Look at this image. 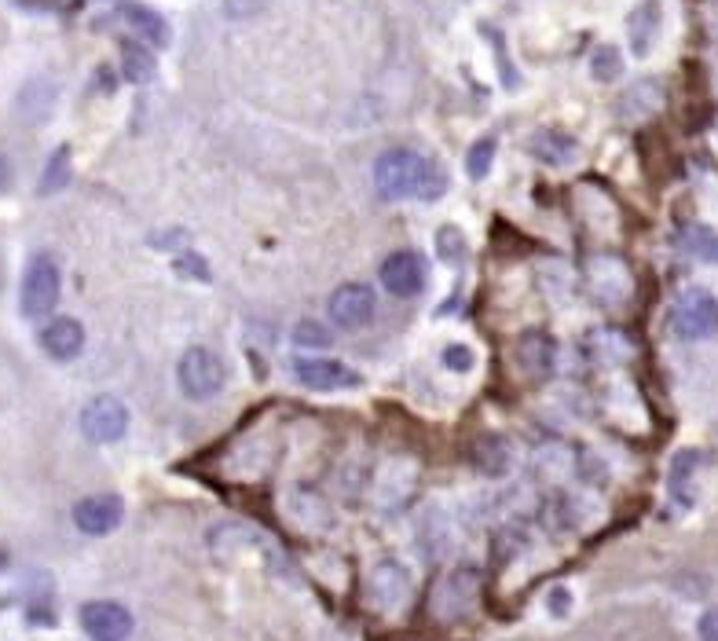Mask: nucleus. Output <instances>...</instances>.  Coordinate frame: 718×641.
<instances>
[{
  "label": "nucleus",
  "instance_id": "1",
  "mask_svg": "<svg viewBox=\"0 0 718 641\" xmlns=\"http://www.w3.org/2000/svg\"><path fill=\"white\" fill-rule=\"evenodd\" d=\"M374 188L385 199L437 202L440 194H448L451 180L437 158L422 155L415 147H393L374 161Z\"/></svg>",
  "mask_w": 718,
  "mask_h": 641
},
{
  "label": "nucleus",
  "instance_id": "2",
  "mask_svg": "<svg viewBox=\"0 0 718 641\" xmlns=\"http://www.w3.org/2000/svg\"><path fill=\"white\" fill-rule=\"evenodd\" d=\"M63 293V271L56 265V257L37 254L30 260L26 275H23V290H19V308H23L26 319H45V315L56 312Z\"/></svg>",
  "mask_w": 718,
  "mask_h": 641
},
{
  "label": "nucleus",
  "instance_id": "3",
  "mask_svg": "<svg viewBox=\"0 0 718 641\" xmlns=\"http://www.w3.org/2000/svg\"><path fill=\"white\" fill-rule=\"evenodd\" d=\"M177 382L183 389V396L191 400H210L224 389L227 382V371H224V360L216 356L213 349H202V345H194L180 356L177 363Z\"/></svg>",
  "mask_w": 718,
  "mask_h": 641
},
{
  "label": "nucleus",
  "instance_id": "4",
  "mask_svg": "<svg viewBox=\"0 0 718 641\" xmlns=\"http://www.w3.org/2000/svg\"><path fill=\"white\" fill-rule=\"evenodd\" d=\"M671 330L685 341L711 338L718 330V297L711 290H685L671 308Z\"/></svg>",
  "mask_w": 718,
  "mask_h": 641
},
{
  "label": "nucleus",
  "instance_id": "5",
  "mask_svg": "<svg viewBox=\"0 0 718 641\" xmlns=\"http://www.w3.org/2000/svg\"><path fill=\"white\" fill-rule=\"evenodd\" d=\"M326 312H330L334 327L359 330V327H367V323L374 319L378 297H374V290L367 286V282H345V286H337L330 293V301H326Z\"/></svg>",
  "mask_w": 718,
  "mask_h": 641
},
{
  "label": "nucleus",
  "instance_id": "6",
  "mask_svg": "<svg viewBox=\"0 0 718 641\" xmlns=\"http://www.w3.org/2000/svg\"><path fill=\"white\" fill-rule=\"evenodd\" d=\"M128 429V407L117 396H96L81 411V432L92 443H117Z\"/></svg>",
  "mask_w": 718,
  "mask_h": 641
},
{
  "label": "nucleus",
  "instance_id": "7",
  "mask_svg": "<svg viewBox=\"0 0 718 641\" xmlns=\"http://www.w3.org/2000/svg\"><path fill=\"white\" fill-rule=\"evenodd\" d=\"M426 260L418 254H411V249H396V254H389L382 260V268H378V279H382V286L393 293V297H418L422 290H426Z\"/></svg>",
  "mask_w": 718,
  "mask_h": 641
},
{
  "label": "nucleus",
  "instance_id": "8",
  "mask_svg": "<svg viewBox=\"0 0 718 641\" xmlns=\"http://www.w3.org/2000/svg\"><path fill=\"white\" fill-rule=\"evenodd\" d=\"M81 627L92 641H125L133 634V612L117 601H89L81 608Z\"/></svg>",
  "mask_w": 718,
  "mask_h": 641
},
{
  "label": "nucleus",
  "instance_id": "9",
  "mask_svg": "<svg viewBox=\"0 0 718 641\" xmlns=\"http://www.w3.org/2000/svg\"><path fill=\"white\" fill-rule=\"evenodd\" d=\"M122 520H125V503L117 495H89L74 506V525L85 536H111Z\"/></svg>",
  "mask_w": 718,
  "mask_h": 641
},
{
  "label": "nucleus",
  "instance_id": "10",
  "mask_svg": "<svg viewBox=\"0 0 718 641\" xmlns=\"http://www.w3.org/2000/svg\"><path fill=\"white\" fill-rule=\"evenodd\" d=\"M293 374L304 389H315V393H337V389L359 385V374L341 360H298Z\"/></svg>",
  "mask_w": 718,
  "mask_h": 641
},
{
  "label": "nucleus",
  "instance_id": "11",
  "mask_svg": "<svg viewBox=\"0 0 718 641\" xmlns=\"http://www.w3.org/2000/svg\"><path fill=\"white\" fill-rule=\"evenodd\" d=\"M41 349L59 363L78 360L85 349V327L78 319H70V315H59V319H52L48 327L41 330Z\"/></svg>",
  "mask_w": 718,
  "mask_h": 641
},
{
  "label": "nucleus",
  "instance_id": "12",
  "mask_svg": "<svg viewBox=\"0 0 718 641\" xmlns=\"http://www.w3.org/2000/svg\"><path fill=\"white\" fill-rule=\"evenodd\" d=\"M517 367L525 371L528 378H547L553 371V356H558V349H553V338L550 334H542V330H528L525 338L517 341Z\"/></svg>",
  "mask_w": 718,
  "mask_h": 641
},
{
  "label": "nucleus",
  "instance_id": "13",
  "mask_svg": "<svg viewBox=\"0 0 718 641\" xmlns=\"http://www.w3.org/2000/svg\"><path fill=\"white\" fill-rule=\"evenodd\" d=\"M531 155H536L542 166H572L575 155H580V144L569 136V133H558V128H539L536 136H531Z\"/></svg>",
  "mask_w": 718,
  "mask_h": 641
},
{
  "label": "nucleus",
  "instance_id": "14",
  "mask_svg": "<svg viewBox=\"0 0 718 641\" xmlns=\"http://www.w3.org/2000/svg\"><path fill=\"white\" fill-rule=\"evenodd\" d=\"M117 15H122L125 23L133 26L139 37L147 41V45H155V48L169 45V23L155 12V8H144V4H122V12H117Z\"/></svg>",
  "mask_w": 718,
  "mask_h": 641
},
{
  "label": "nucleus",
  "instance_id": "15",
  "mask_svg": "<svg viewBox=\"0 0 718 641\" xmlns=\"http://www.w3.org/2000/svg\"><path fill=\"white\" fill-rule=\"evenodd\" d=\"M660 30V4L657 0H646L635 15H630V45H635V56H649L652 41H657Z\"/></svg>",
  "mask_w": 718,
  "mask_h": 641
},
{
  "label": "nucleus",
  "instance_id": "16",
  "mask_svg": "<svg viewBox=\"0 0 718 641\" xmlns=\"http://www.w3.org/2000/svg\"><path fill=\"white\" fill-rule=\"evenodd\" d=\"M371 594L382 608H393L396 601H404V597H407L404 569H400V564H382V569L374 572V580H371Z\"/></svg>",
  "mask_w": 718,
  "mask_h": 641
},
{
  "label": "nucleus",
  "instance_id": "17",
  "mask_svg": "<svg viewBox=\"0 0 718 641\" xmlns=\"http://www.w3.org/2000/svg\"><path fill=\"white\" fill-rule=\"evenodd\" d=\"M509 443L503 437H481L473 443V465L487 476H503L509 470Z\"/></svg>",
  "mask_w": 718,
  "mask_h": 641
},
{
  "label": "nucleus",
  "instance_id": "18",
  "mask_svg": "<svg viewBox=\"0 0 718 641\" xmlns=\"http://www.w3.org/2000/svg\"><path fill=\"white\" fill-rule=\"evenodd\" d=\"M678 246H682L689 257L718 260V235L707 232V227H700V224H689V227H685V232L678 235Z\"/></svg>",
  "mask_w": 718,
  "mask_h": 641
},
{
  "label": "nucleus",
  "instance_id": "19",
  "mask_svg": "<svg viewBox=\"0 0 718 641\" xmlns=\"http://www.w3.org/2000/svg\"><path fill=\"white\" fill-rule=\"evenodd\" d=\"M122 70H125L128 81L144 85V81L155 78V56H150L147 48H139V45H125V52H122Z\"/></svg>",
  "mask_w": 718,
  "mask_h": 641
},
{
  "label": "nucleus",
  "instance_id": "20",
  "mask_svg": "<svg viewBox=\"0 0 718 641\" xmlns=\"http://www.w3.org/2000/svg\"><path fill=\"white\" fill-rule=\"evenodd\" d=\"M67 180H70V150L59 147L56 155L48 158L45 177H41V194H56L59 188H67Z\"/></svg>",
  "mask_w": 718,
  "mask_h": 641
},
{
  "label": "nucleus",
  "instance_id": "21",
  "mask_svg": "<svg viewBox=\"0 0 718 641\" xmlns=\"http://www.w3.org/2000/svg\"><path fill=\"white\" fill-rule=\"evenodd\" d=\"M492 161H495V139L484 136L481 144H473L470 158H465V172H470L473 180H484L487 172H492Z\"/></svg>",
  "mask_w": 718,
  "mask_h": 641
},
{
  "label": "nucleus",
  "instance_id": "22",
  "mask_svg": "<svg viewBox=\"0 0 718 641\" xmlns=\"http://www.w3.org/2000/svg\"><path fill=\"white\" fill-rule=\"evenodd\" d=\"M619 67H624V59H619V52L616 48H608V45H602L591 56V74L597 81H613V78H619Z\"/></svg>",
  "mask_w": 718,
  "mask_h": 641
},
{
  "label": "nucleus",
  "instance_id": "23",
  "mask_svg": "<svg viewBox=\"0 0 718 641\" xmlns=\"http://www.w3.org/2000/svg\"><path fill=\"white\" fill-rule=\"evenodd\" d=\"M440 360H444V367H448V371H455V374H465V371H473L476 356H473L470 345H448V349H444Z\"/></svg>",
  "mask_w": 718,
  "mask_h": 641
},
{
  "label": "nucleus",
  "instance_id": "24",
  "mask_svg": "<svg viewBox=\"0 0 718 641\" xmlns=\"http://www.w3.org/2000/svg\"><path fill=\"white\" fill-rule=\"evenodd\" d=\"M437 246H440V257L451 260V265H459L462 254H465V243H462V235L455 232V227H444V232L437 235Z\"/></svg>",
  "mask_w": 718,
  "mask_h": 641
},
{
  "label": "nucleus",
  "instance_id": "25",
  "mask_svg": "<svg viewBox=\"0 0 718 641\" xmlns=\"http://www.w3.org/2000/svg\"><path fill=\"white\" fill-rule=\"evenodd\" d=\"M293 341H298V345H308V349H326V345H330L326 330L315 327V323H298V327H293Z\"/></svg>",
  "mask_w": 718,
  "mask_h": 641
},
{
  "label": "nucleus",
  "instance_id": "26",
  "mask_svg": "<svg viewBox=\"0 0 718 641\" xmlns=\"http://www.w3.org/2000/svg\"><path fill=\"white\" fill-rule=\"evenodd\" d=\"M268 0H224V12L232 19H254L265 12Z\"/></svg>",
  "mask_w": 718,
  "mask_h": 641
},
{
  "label": "nucleus",
  "instance_id": "27",
  "mask_svg": "<svg viewBox=\"0 0 718 641\" xmlns=\"http://www.w3.org/2000/svg\"><path fill=\"white\" fill-rule=\"evenodd\" d=\"M700 638L704 641H718V605L707 608V612L700 616Z\"/></svg>",
  "mask_w": 718,
  "mask_h": 641
},
{
  "label": "nucleus",
  "instance_id": "28",
  "mask_svg": "<svg viewBox=\"0 0 718 641\" xmlns=\"http://www.w3.org/2000/svg\"><path fill=\"white\" fill-rule=\"evenodd\" d=\"M177 268L180 271H194L199 279H205V268H202V260L194 257V254H183V260H177Z\"/></svg>",
  "mask_w": 718,
  "mask_h": 641
},
{
  "label": "nucleus",
  "instance_id": "29",
  "mask_svg": "<svg viewBox=\"0 0 718 641\" xmlns=\"http://www.w3.org/2000/svg\"><path fill=\"white\" fill-rule=\"evenodd\" d=\"M569 601H572L569 591H553V594H550V608H553V616L569 612Z\"/></svg>",
  "mask_w": 718,
  "mask_h": 641
},
{
  "label": "nucleus",
  "instance_id": "30",
  "mask_svg": "<svg viewBox=\"0 0 718 641\" xmlns=\"http://www.w3.org/2000/svg\"><path fill=\"white\" fill-rule=\"evenodd\" d=\"M8 188H12V161L0 150V191H8Z\"/></svg>",
  "mask_w": 718,
  "mask_h": 641
},
{
  "label": "nucleus",
  "instance_id": "31",
  "mask_svg": "<svg viewBox=\"0 0 718 641\" xmlns=\"http://www.w3.org/2000/svg\"><path fill=\"white\" fill-rule=\"evenodd\" d=\"M4 569H8V553L0 550V572H4Z\"/></svg>",
  "mask_w": 718,
  "mask_h": 641
}]
</instances>
